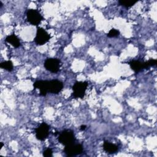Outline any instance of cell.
<instances>
[{"label":"cell","mask_w":157,"mask_h":157,"mask_svg":"<svg viewBox=\"0 0 157 157\" xmlns=\"http://www.w3.org/2000/svg\"><path fill=\"white\" fill-rule=\"evenodd\" d=\"M33 86L34 88L40 90L41 96H45L48 92L53 94L59 93L63 88V83L58 80H37L34 83Z\"/></svg>","instance_id":"1"},{"label":"cell","mask_w":157,"mask_h":157,"mask_svg":"<svg viewBox=\"0 0 157 157\" xmlns=\"http://www.w3.org/2000/svg\"><path fill=\"white\" fill-rule=\"evenodd\" d=\"M58 140L59 143L65 146L72 144L75 141L74 132L70 129L64 130L59 134Z\"/></svg>","instance_id":"2"},{"label":"cell","mask_w":157,"mask_h":157,"mask_svg":"<svg viewBox=\"0 0 157 157\" xmlns=\"http://www.w3.org/2000/svg\"><path fill=\"white\" fill-rule=\"evenodd\" d=\"M88 86L86 82H76L72 86V96L75 98H83Z\"/></svg>","instance_id":"3"},{"label":"cell","mask_w":157,"mask_h":157,"mask_svg":"<svg viewBox=\"0 0 157 157\" xmlns=\"http://www.w3.org/2000/svg\"><path fill=\"white\" fill-rule=\"evenodd\" d=\"M26 19L33 25L37 26L43 20V17L36 9H29L26 12Z\"/></svg>","instance_id":"4"},{"label":"cell","mask_w":157,"mask_h":157,"mask_svg":"<svg viewBox=\"0 0 157 157\" xmlns=\"http://www.w3.org/2000/svg\"><path fill=\"white\" fill-rule=\"evenodd\" d=\"M50 35L43 28L37 27L36 35L34 38L35 43L38 45H42L50 39Z\"/></svg>","instance_id":"5"},{"label":"cell","mask_w":157,"mask_h":157,"mask_svg":"<svg viewBox=\"0 0 157 157\" xmlns=\"http://www.w3.org/2000/svg\"><path fill=\"white\" fill-rule=\"evenodd\" d=\"M83 148L81 144H72L65 146L64 148V153L67 156H74L80 155L83 153Z\"/></svg>","instance_id":"6"},{"label":"cell","mask_w":157,"mask_h":157,"mask_svg":"<svg viewBox=\"0 0 157 157\" xmlns=\"http://www.w3.org/2000/svg\"><path fill=\"white\" fill-rule=\"evenodd\" d=\"M60 66L61 61L58 58H47L44 63V67L45 69L52 73H56L58 72Z\"/></svg>","instance_id":"7"},{"label":"cell","mask_w":157,"mask_h":157,"mask_svg":"<svg viewBox=\"0 0 157 157\" xmlns=\"http://www.w3.org/2000/svg\"><path fill=\"white\" fill-rule=\"evenodd\" d=\"M50 126L45 122L42 123L36 129V137L39 140H45L49 135Z\"/></svg>","instance_id":"8"},{"label":"cell","mask_w":157,"mask_h":157,"mask_svg":"<svg viewBox=\"0 0 157 157\" xmlns=\"http://www.w3.org/2000/svg\"><path fill=\"white\" fill-rule=\"evenodd\" d=\"M104 150L108 153L112 154L117 152L118 150V147L115 144H112L109 141H104L103 144Z\"/></svg>","instance_id":"9"},{"label":"cell","mask_w":157,"mask_h":157,"mask_svg":"<svg viewBox=\"0 0 157 157\" xmlns=\"http://www.w3.org/2000/svg\"><path fill=\"white\" fill-rule=\"evenodd\" d=\"M5 40L7 42L10 44L15 48H18L21 45L20 39L15 34H11V35L7 36Z\"/></svg>","instance_id":"10"},{"label":"cell","mask_w":157,"mask_h":157,"mask_svg":"<svg viewBox=\"0 0 157 157\" xmlns=\"http://www.w3.org/2000/svg\"><path fill=\"white\" fill-rule=\"evenodd\" d=\"M131 69L135 72H139L144 69V62H140L137 60H132L129 63Z\"/></svg>","instance_id":"11"},{"label":"cell","mask_w":157,"mask_h":157,"mask_svg":"<svg viewBox=\"0 0 157 157\" xmlns=\"http://www.w3.org/2000/svg\"><path fill=\"white\" fill-rule=\"evenodd\" d=\"M0 67L7 71L11 72L13 70V63L11 61H6L0 64Z\"/></svg>","instance_id":"12"},{"label":"cell","mask_w":157,"mask_h":157,"mask_svg":"<svg viewBox=\"0 0 157 157\" xmlns=\"http://www.w3.org/2000/svg\"><path fill=\"white\" fill-rule=\"evenodd\" d=\"M137 2V1H131V0H120L118 1V3L120 5L128 8L132 6H134Z\"/></svg>","instance_id":"13"},{"label":"cell","mask_w":157,"mask_h":157,"mask_svg":"<svg viewBox=\"0 0 157 157\" xmlns=\"http://www.w3.org/2000/svg\"><path fill=\"white\" fill-rule=\"evenodd\" d=\"M157 60L155 59H151L146 62H144V69H148L151 66H154L156 64Z\"/></svg>","instance_id":"14"},{"label":"cell","mask_w":157,"mask_h":157,"mask_svg":"<svg viewBox=\"0 0 157 157\" xmlns=\"http://www.w3.org/2000/svg\"><path fill=\"white\" fill-rule=\"evenodd\" d=\"M119 34H120V32L118 29L112 28L107 33V36L109 37H115L118 36Z\"/></svg>","instance_id":"15"},{"label":"cell","mask_w":157,"mask_h":157,"mask_svg":"<svg viewBox=\"0 0 157 157\" xmlns=\"http://www.w3.org/2000/svg\"><path fill=\"white\" fill-rule=\"evenodd\" d=\"M52 153H53V151L50 148H47L43 151V155L45 157L52 156Z\"/></svg>","instance_id":"16"},{"label":"cell","mask_w":157,"mask_h":157,"mask_svg":"<svg viewBox=\"0 0 157 157\" xmlns=\"http://www.w3.org/2000/svg\"><path fill=\"white\" fill-rule=\"evenodd\" d=\"M86 125H81L80 126V131H84V130H85V129H86Z\"/></svg>","instance_id":"17"},{"label":"cell","mask_w":157,"mask_h":157,"mask_svg":"<svg viewBox=\"0 0 157 157\" xmlns=\"http://www.w3.org/2000/svg\"><path fill=\"white\" fill-rule=\"evenodd\" d=\"M0 144H1V145H0V149H1V148H2V147H3L4 144H3V143H2V142H0Z\"/></svg>","instance_id":"18"},{"label":"cell","mask_w":157,"mask_h":157,"mask_svg":"<svg viewBox=\"0 0 157 157\" xmlns=\"http://www.w3.org/2000/svg\"><path fill=\"white\" fill-rule=\"evenodd\" d=\"M2 6H3V4H2V2L0 1V8H2Z\"/></svg>","instance_id":"19"}]
</instances>
